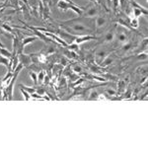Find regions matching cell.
<instances>
[{"mask_svg": "<svg viewBox=\"0 0 148 148\" xmlns=\"http://www.w3.org/2000/svg\"><path fill=\"white\" fill-rule=\"evenodd\" d=\"M128 25L130 26V28L132 29H137L139 27V21H138V18H128Z\"/></svg>", "mask_w": 148, "mask_h": 148, "instance_id": "9", "label": "cell"}, {"mask_svg": "<svg viewBox=\"0 0 148 148\" xmlns=\"http://www.w3.org/2000/svg\"><path fill=\"white\" fill-rule=\"evenodd\" d=\"M112 2H113V6H114V10H116L119 7V4H120V0H112Z\"/></svg>", "mask_w": 148, "mask_h": 148, "instance_id": "23", "label": "cell"}, {"mask_svg": "<svg viewBox=\"0 0 148 148\" xmlns=\"http://www.w3.org/2000/svg\"><path fill=\"white\" fill-rule=\"evenodd\" d=\"M24 1H25V3H26V4H27V3H28V2H27V0H24Z\"/></svg>", "mask_w": 148, "mask_h": 148, "instance_id": "28", "label": "cell"}, {"mask_svg": "<svg viewBox=\"0 0 148 148\" xmlns=\"http://www.w3.org/2000/svg\"><path fill=\"white\" fill-rule=\"evenodd\" d=\"M29 74H30V77L32 78V80H33V82H34V84L37 85L38 84V74L36 73V72H30Z\"/></svg>", "mask_w": 148, "mask_h": 148, "instance_id": "17", "label": "cell"}, {"mask_svg": "<svg viewBox=\"0 0 148 148\" xmlns=\"http://www.w3.org/2000/svg\"><path fill=\"white\" fill-rule=\"evenodd\" d=\"M24 68V65L21 63L18 64V66L16 67L15 71L13 72V76H12L10 82H9L8 86H7L6 88H3L4 90H5L6 94H7V98H8L9 101H11L12 99H13V89H14V84H15V81L17 80V77L19 75V73L21 72V70Z\"/></svg>", "mask_w": 148, "mask_h": 148, "instance_id": "1", "label": "cell"}, {"mask_svg": "<svg viewBox=\"0 0 148 148\" xmlns=\"http://www.w3.org/2000/svg\"><path fill=\"white\" fill-rule=\"evenodd\" d=\"M38 39H39V38H38L37 36H29V37L23 39V40H22L23 47H25L28 44H30V42H35V40H37Z\"/></svg>", "mask_w": 148, "mask_h": 148, "instance_id": "8", "label": "cell"}, {"mask_svg": "<svg viewBox=\"0 0 148 148\" xmlns=\"http://www.w3.org/2000/svg\"><path fill=\"white\" fill-rule=\"evenodd\" d=\"M56 33H57V34L60 36L61 39H62L67 45L72 44V42H74V40H75V36L69 34V33L65 32L64 30H61V29H59V30L57 31V32H56Z\"/></svg>", "mask_w": 148, "mask_h": 148, "instance_id": "4", "label": "cell"}, {"mask_svg": "<svg viewBox=\"0 0 148 148\" xmlns=\"http://www.w3.org/2000/svg\"><path fill=\"white\" fill-rule=\"evenodd\" d=\"M106 92L108 93L109 95H111V96H114V95L116 94V91H114L113 89H106Z\"/></svg>", "mask_w": 148, "mask_h": 148, "instance_id": "24", "label": "cell"}, {"mask_svg": "<svg viewBox=\"0 0 148 148\" xmlns=\"http://www.w3.org/2000/svg\"><path fill=\"white\" fill-rule=\"evenodd\" d=\"M105 42H111L114 40V32H108L105 35Z\"/></svg>", "mask_w": 148, "mask_h": 148, "instance_id": "11", "label": "cell"}, {"mask_svg": "<svg viewBox=\"0 0 148 148\" xmlns=\"http://www.w3.org/2000/svg\"><path fill=\"white\" fill-rule=\"evenodd\" d=\"M97 40V37L92 35H80V36H75V40H74L73 42L77 45L83 44L85 42H88V40Z\"/></svg>", "mask_w": 148, "mask_h": 148, "instance_id": "6", "label": "cell"}, {"mask_svg": "<svg viewBox=\"0 0 148 148\" xmlns=\"http://www.w3.org/2000/svg\"><path fill=\"white\" fill-rule=\"evenodd\" d=\"M96 57H97V58H100V59H99V63H102V61L104 60V59L107 57V52L105 51H98V52H97V54H96Z\"/></svg>", "mask_w": 148, "mask_h": 148, "instance_id": "15", "label": "cell"}, {"mask_svg": "<svg viewBox=\"0 0 148 148\" xmlns=\"http://www.w3.org/2000/svg\"><path fill=\"white\" fill-rule=\"evenodd\" d=\"M91 5H88L86 6V9L84 11H83V14L82 16H84L86 18H92V17H95V16L98 15V13H99V9H98L97 6H92L90 7Z\"/></svg>", "mask_w": 148, "mask_h": 148, "instance_id": "3", "label": "cell"}, {"mask_svg": "<svg viewBox=\"0 0 148 148\" xmlns=\"http://www.w3.org/2000/svg\"><path fill=\"white\" fill-rule=\"evenodd\" d=\"M118 42H119V44H121V45H125V42H128V38L126 37L125 34L121 33V34L118 36Z\"/></svg>", "mask_w": 148, "mask_h": 148, "instance_id": "12", "label": "cell"}, {"mask_svg": "<svg viewBox=\"0 0 148 148\" xmlns=\"http://www.w3.org/2000/svg\"><path fill=\"white\" fill-rule=\"evenodd\" d=\"M131 49V44L130 42H125V45H123V49L125 51H130V49Z\"/></svg>", "mask_w": 148, "mask_h": 148, "instance_id": "21", "label": "cell"}, {"mask_svg": "<svg viewBox=\"0 0 148 148\" xmlns=\"http://www.w3.org/2000/svg\"><path fill=\"white\" fill-rule=\"evenodd\" d=\"M106 23H107L106 18L102 17V16H99V17H97L96 19H95V26H96L97 29L103 27Z\"/></svg>", "mask_w": 148, "mask_h": 148, "instance_id": "7", "label": "cell"}, {"mask_svg": "<svg viewBox=\"0 0 148 148\" xmlns=\"http://www.w3.org/2000/svg\"><path fill=\"white\" fill-rule=\"evenodd\" d=\"M57 7L62 11H67V10H69V9H71V10L75 12L76 14H78L79 16H82L83 11L86 9V7L68 3V2L64 1V0H58V2H57Z\"/></svg>", "mask_w": 148, "mask_h": 148, "instance_id": "2", "label": "cell"}, {"mask_svg": "<svg viewBox=\"0 0 148 148\" xmlns=\"http://www.w3.org/2000/svg\"><path fill=\"white\" fill-rule=\"evenodd\" d=\"M66 49H69L71 51H74V52H78L79 51V45L75 44V42H72V44H69Z\"/></svg>", "mask_w": 148, "mask_h": 148, "instance_id": "13", "label": "cell"}, {"mask_svg": "<svg viewBox=\"0 0 148 148\" xmlns=\"http://www.w3.org/2000/svg\"><path fill=\"white\" fill-rule=\"evenodd\" d=\"M19 87H20L21 89L27 91L30 95H32L33 93L36 92V88H34V87H29V86H25V85H23V84H20V85H19Z\"/></svg>", "mask_w": 148, "mask_h": 148, "instance_id": "14", "label": "cell"}, {"mask_svg": "<svg viewBox=\"0 0 148 148\" xmlns=\"http://www.w3.org/2000/svg\"><path fill=\"white\" fill-rule=\"evenodd\" d=\"M9 62H10V58H7V57H4L0 54V64H2V65H4L9 69Z\"/></svg>", "mask_w": 148, "mask_h": 148, "instance_id": "16", "label": "cell"}, {"mask_svg": "<svg viewBox=\"0 0 148 148\" xmlns=\"http://www.w3.org/2000/svg\"><path fill=\"white\" fill-rule=\"evenodd\" d=\"M0 54L4 57H7V58L13 57V53L11 51H9L8 49H6L5 47H0Z\"/></svg>", "mask_w": 148, "mask_h": 148, "instance_id": "10", "label": "cell"}, {"mask_svg": "<svg viewBox=\"0 0 148 148\" xmlns=\"http://www.w3.org/2000/svg\"><path fill=\"white\" fill-rule=\"evenodd\" d=\"M17 56L19 58V63L23 64L24 67H27V66H29L32 63V57H31L30 54H25L24 52H21V53L17 54Z\"/></svg>", "mask_w": 148, "mask_h": 148, "instance_id": "5", "label": "cell"}, {"mask_svg": "<svg viewBox=\"0 0 148 148\" xmlns=\"http://www.w3.org/2000/svg\"><path fill=\"white\" fill-rule=\"evenodd\" d=\"M21 92H22L23 97H24V99H25L26 101H29V100H31V99H32V97H31V95L29 94V93H28L27 91H25V90L21 89Z\"/></svg>", "mask_w": 148, "mask_h": 148, "instance_id": "18", "label": "cell"}, {"mask_svg": "<svg viewBox=\"0 0 148 148\" xmlns=\"http://www.w3.org/2000/svg\"><path fill=\"white\" fill-rule=\"evenodd\" d=\"M73 71L75 73H80L81 71H82V67L79 65H74L73 66Z\"/></svg>", "mask_w": 148, "mask_h": 148, "instance_id": "22", "label": "cell"}, {"mask_svg": "<svg viewBox=\"0 0 148 148\" xmlns=\"http://www.w3.org/2000/svg\"><path fill=\"white\" fill-rule=\"evenodd\" d=\"M46 77V74H45L44 71H40V72L38 74V82H42Z\"/></svg>", "mask_w": 148, "mask_h": 148, "instance_id": "20", "label": "cell"}, {"mask_svg": "<svg viewBox=\"0 0 148 148\" xmlns=\"http://www.w3.org/2000/svg\"><path fill=\"white\" fill-rule=\"evenodd\" d=\"M146 79H147L146 77H144V78H143V80H141V82H140V84H142L143 82H146Z\"/></svg>", "mask_w": 148, "mask_h": 148, "instance_id": "27", "label": "cell"}, {"mask_svg": "<svg viewBox=\"0 0 148 148\" xmlns=\"http://www.w3.org/2000/svg\"><path fill=\"white\" fill-rule=\"evenodd\" d=\"M98 97H99V94L96 92V91H93L91 92V94H90V97L88 98V100H98Z\"/></svg>", "mask_w": 148, "mask_h": 148, "instance_id": "19", "label": "cell"}, {"mask_svg": "<svg viewBox=\"0 0 148 148\" xmlns=\"http://www.w3.org/2000/svg\"><path fill=\"white\" fill-rule=\"evenodd\" d=\"M36 92H38V94L40 95V96H44V94H45L44 89H36Z\"/></svg>", "mask_w": 148, "mask_h": 148, "instance_id": "25", "label": "cell"}, {"mask_svg": "<svg viewBox=\"0 0 148 148\" xmlns=\"http://www.w3.org/2000/svg\"><path fill=\"white\" fill-rule=\"evenodd\" d=\"M2 27H3V29H5V30L7 31V32H9V33H13L12 32V29L9 27V26H6V25H2Z\"/></svg>", "mask_w": 148, "mask_h": 148, "instance_id": "26", "label": "cell"}]
</instances>
